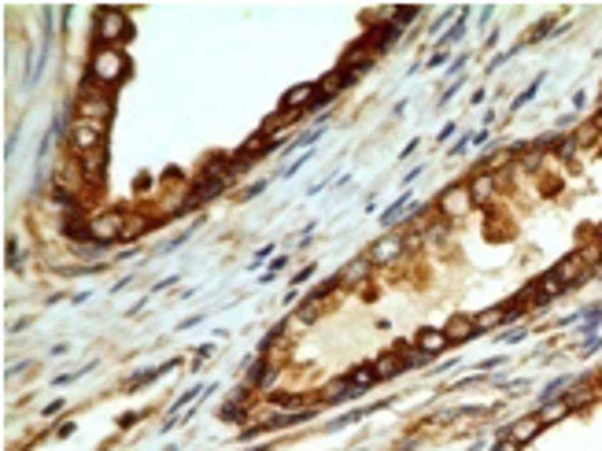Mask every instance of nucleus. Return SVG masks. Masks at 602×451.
<instances>
[{
    "instance_id": "1",
    "label": "nucleus",
    "mask_w": 602,
    "mask_h": 451,
    "mask_svg": "<svg viewBox=\"0 0 602 451\" xmlns=\"http://www.w3.org/2000/svg\"><path fill=\"white\" fill-rule=\"evenodd\" d=\"M111 111H115L111 96L100 93V89H96V81L85 78V89H81V96H78V119H81V122H104V126H107Z\"/></svg>"
},
{
    "instance_id": "2",
    "label": "nucleus",
    "mask_w": 602,
    "mask_h": 451,
    "mask_svg": "<svg viewBox=\"0 0 602 451\" xmlns=\"http://www.w3.org/2000/svg\"><path fill=\"white\" fill-rule=\"evenodd\" d=\"M122 74H126V59L115 49H100L89 63V81H96V85H119Z\"/></svg>"
},
{
    "instance_id": "3",
    "label": "nucleus",
    "mask_w": 602,
    "mask_h": 451,
    "mask_svg": "<svg viewBox=\"0 0 602 451\" xmlns=\"http://www.w3.org/2000/svg\"><path fill=\"white\" fill-rule=\"evenodd\" d=\"M126 222L130 219H126L122 211H104V214H96V219H89V237L96 244H111L126 233Z\"/></svg>"
},
{
    "instance_id": "4",
    "label": "nucleus",
    "mask_w": 602,
    "mask_h": 451,
    "mask_svg": "<svg viewBox=\"0 0 602 451\" xmlns=\"http://www.w3.org/2000/svg\"><path fill=\"white\" fill-rule=\"evenodd\" d=\"M126 34H130V19H126L119 8H104V11L96 15V37L104 41L107 49L119 45Z\"/></svg>"
},
{
    "instance_id": "5",
    "label": "nucleus",
    "mask_w": 602,
    "mask_h": 451,
    "mask_svg": "<svg viewBox=\"0 0 602 451\" xmlns=\"http://www.w3.org/2000/svg\"><path fill=\"white\" fill-rule=\"evenodd\" d=\"M104 130H107L104 122H81V119H78L74 134H71V148H74L78 156H89V152H96V148H100V141H104Z\"/></svg>"
},
{
    "instance_id": "6",
    "label": "nucleus",
    "mask_w": 602,
    "mask_h": 451,
    "mask_svg": "<svg viewBox=\"0 0 602 451\" xmlns=\"http://www.w3.org/2000/svg\"><path fill=\"white\" fill-rule=\"evenodd\" d=\"M469 207H473V200H469V189H466V185H451V189H443L440 211L447 214V219H462Z\"/></svg>"
},
{
    "instance_id": "7",
    "label": "nucleus",
    "mask_w": 602,
    "mask_h": 451,
    "mask_svg": "<svg viewBox=\"0 0 602 451\" xmlns=\"http://www.w3.org/2000/svg\"><path fill=\"white\" fill-rule=\"evenodd\" d=\"M551 274H554V277H558V282H562V285H580V282H584V277H591V267H588L584 259H580V255H566V259L558 263V267H554Z\"/></svg>"
},
{
    "instance_id": "8",
    "label": "nucleus",
    "mask_w": 602,
    "mask_h": 451,
    "mask_svg": "<svg viewBox=\"0 0 602 451\" xmlns=\"http://www.w3.org/2000/svg\"><path fill=\"white\" fill-rule=\"evenodd\" d=\"M403 248H406V241L399 237V233H388V237H381L373 248H370V263L377 267V263H396L399 255H403Z\"/></svg>"
},
{
    "instance_id": "9",
    "label": "nucleus",
    "mask_w": 602,
    "mask_h": 451,
    "mask_svg": "<svg viewBox=\"0 0 602 451\" xmlns=\"http://www.w3.org/2000/svg\"><path fill=\"white\" fill-rule=\"evenodd\" d=\"M443 333H447L451 345H466V340H469V337H477L481 329H477V322H473L469 314H455V318H451L447 326H443Z\"/></svg>"
},
{
    "instance_id": "10",
    "label": "nucleus",
    "mask_w": 602,
    "mask_h": 451,
    "mask_svg": "<svg viewBox=\"0 0 602 451\" xmlns=\"http://www.w3.org/2000/svg\"><path fill=\"white\" fill-rule=\"evenodd\" d=\"M370 255H358V259H351L348 267L340 270V277H336V285H358V282H366V274H370Z\"/></svg>"
},
{
    "instance_id": "11",
    "label": "nucleus",
    "mask_w": 602,
    "mask_h": 451,
    "mask_svg": "<svg viewBox=\"0 0 602 451\" xmlns=\"http://www.w3.org/2000/svg\"><path fill=\"white\" fill-rule=\"evenodd\" d=\"M466 189H469V200L473 204H488L491 197H496V174H484V170H481V174L473 178Z\"/></svg>"
},
{
    "instance_id": "12",
    "label": "nucleus",
    "mask_w": 602,
    "mask_h": 451,
    "mask_svg": "<svg viewBox=\"0 0 602 451\" xmlns=\"http://www.w3.org/2000/svg\"><path fill=\"white\" fill-rule=\"evenodd\" d=\"M540 429H543V422H540V415H528V418H518V422H513L510 425V440L513 444H528L536 433H540Z\"/></svg>"
},
{
    "instance_id": "13",
    "label": "nucleus",
    "mask_w": 602,
    "mask_h": 451,
    "mask_svg": "<svg viewBox=\"0 0 602 451\" xmlns=\"http://www.w3.org/2000/svg\"><path fill=\"white\" fill-rule=\"evenodd\" d=\"M414 345H418V348H421L428 359H433V355H440V352L451 345V340H447V333H443V329H421Z\"/></svg>"
},
{
    "instance_id": "14",
    "label": "nucleus",
    "mask_w": 602,
    "mask_h": 451,
    "mask_svg": "<svg viewBox=\"0 0 602 451\" xmlns=\"http://www.w3.org/2000/svg\"><path fill=\"white\" fill-rule=\"evenodd\" d=\"M318 100V85H296V89H289L285 93V107L289 111H299V107H307V104H314Z\"/></svg>"
},
{
    "instance_id": "15",
    "label": "nucleus",
    "mask_w": 602,
    "mask_h": 451,
    "mask_svg": "<svg viewBox=\"0 0 602 451\" xmlns=\"http://www.w3.org/2000/svg\"><path fill=\"white\" fill-rule=\"evenodd\" d=\"M355 78L348 74V71H333V74H326V78H321L318 81V96L321 100H329V96H336L340 89H343V85H351Z\"/></svg>"
},
{
    "instance_id": "16",
    "label": "nucleus",
    "mask_w": 602,
    "mask_h": 451,
    "mask_svg": "<svg viewBox=\"0 0 602 451\" xmlns=\"http://www.w3.org/2000/svg\"><path fill=\"white\" fill-rule=\"evenodd\" d=\"M399 370H403V359H399L396 352H384V355H377V359H373V374H377V381L396 377Z\"/></svg>"
},
{
    "instance_id": "17",
    "label": "nucleus",
    "mask_w": 602,
    "mask_h": 451,
    "mask_svg": "<svg viewBox=\"0 0 602 451\" xmlns=\"http://www.w3.org/2000/svg\"><path fill=\"white\" fill-rule=\"evenodd\" d=\"M562 400L569 403V411H573V407H584V403H591V400H595V389H591L588 381H580V385H569V392H566Z\"/></svg>"
},
{
    "instance_id": "18",
    "label": "nucleus",
    "mask_w": 602,
    "mask_h": 451,
    "mask_svg": "<svg viewBox=\"0 0 602 451\" xmlns=\"http://www.w3.org/2000/svg\"><path fill=\"white\" fill-rule=\"evenodd\" d=\"M566 415H569V403H566V400H551V403H543V407H540V422H543V425L562 422Z\"/></svg>"
},
{
    "instance_id": "19",
    "label": "nucleus",
    "mask_w": 602,
    "mask_h": 451,
    "mask_svg": "<svg viewBox=\"0 0 602 451\" xmlns=\"http://www.w3.org/2000/svg\"><path fill=\"white\" fill-rule=\"evenodd\" d=\"M506 318H510V304H506V307H491V311L477 314L473 322H477V329H496L499 322H506Z\"/></svg>"
},
{
    "instance_id": "20",
    "label": "nucleus",
    "mask_w": 602,
    "mask_h": 451,
    "mask_svg": "<svg viewBox=\"0 0 602 451\" xmlns=\"http://www.w3.org/2000/svg\"><path fill=\"white\" fill-rule=\"evenodd\" d=\"M351 392H362V389H370V385H377V374H373V367H358V370H351Z\"/></svg>"
},
{
    "instance_id": "21",
    "label": "nucleus",
    "mask_w": 602,
    "mask_h": 451,
    "mask_svg": "<svg viewBox=\"0 0 602 451\" xmlns=\"http://www.w3.org/2000/svg\"><path fill=\"white\" fill-rule=\"evenodd\" d=\"M521 152V148H503V152H496V156H488L484 163H481V170H484V174H496V170L503 167V163H510L513 156H518Z\"/></svg>"
},
{
    "instance_id": "22",
    "label": "nucleus",
    "mask_w": 602,
    "mask_h": 451,
    "mask_svg": "<svg viewBox=\"0 0 602 451\" xmlns=\"http://www.w3.org/2000/svg\"><path fill=\"white\" fill-rule=\"evenodd\" d=\"M81 170H85V178H89V182H96V174L104 170V148H96V152H89V156H81Z\"/></svg>"
},
{
    "instance_id": "23",
    "label": "nucleus",
    "mask_w": 602,
    "mask_h": 451,
    "mask_svg": "<svg viewBox=\"0 0 602 451\" xmlns=\"http://www.w3.org/2000/svg\"><path fill=\"white\" fill-rule=\"evenodd\" d=\"M399 352H403V367H421V362H428V355H425L418 345H414V348H411V345H399Z\"/></svg>"
},
{
    "instance_id": "24",
    "label": "nucleus",
    "mask_w": 602,
    "mask_h": 451,
    "mask_svg": "<svg viewBox=\"0 0 602 451\" xmlns=\"http://www.w3.org/2000/svg\"><path fill=\"white\" fill-rule=\"evenodd\" d=\"M536 285H540L543 299H554L558 292H562V289H566V285H562V282H558V277H554V274H543V277H540V282H536Z\"/></svg>"
},
{
    "instance_id": "25",
    "label": "nucleus",
    "mask_w": 602,
    "mask_h": 451,
    "mask_svg": "<svg viewBox=\"0 0 602 451\" xmlns=\"http://www.w3.org/2000/svg\"><path fill=\"white\" fill-rule=\"evenodd\" d=\"M343 396H351V381H333L326 392H321V400H343Z\"/></svg>"
},
{
    "instance_id": "26",
    "label": "nucleus",
    "mask_w": 602,
    "mask_h": 451,
    "mask_svg": "<svg viewBox=\"0 0 602 451\" xmlns=\"http://www.w3.org/2000/svg\"><path fill=\"white\" fill-rule=\"evenodd\" d=\"M595 134H598V122L584 126V130H580V134L573 137V141H576V148H580V144H591V141H595Z\"/></svg>"
},
{
    "instance_id": "27",
    "label": "nucleus",
    "mask_w": 602,
    "mask_h": 451,
    "mask_svg": "<svg viewBox=\"0 0 602 451\" xmlns=\"http://www.w3.org/2000/svg\"><path fill=\"white\" fill-rule=\"evenodd\" d=\"M144 229H148V219H130V222H126L122 237H137V233H144Z\"/></svg>"
},
{
    "instance_id": "28",
    "label": "nucleus",
    "mask_w": 602,
    "mask_h": 451,
    "mask_svg": "<svg viewBox=\"0 0 602 451\" xmlns=\"http://www.w3.org/2000/svg\"><path fill=\"white\" fill-rule=\"evenodd\" d=\"M496 451H521V444H513V440L506 437V440H499V444H496Z\"/></svg>"
},
{
    "instance_id": "29",
    "label": "nucleus",
    "mask_w": 602,
    "mask_h": 451,
    "mask_svg": "<svg viewBox=\"0 0 602 451\" xmlns=\"http://www.w3.org/2000/svg\"><path fill=\"white\" fill-rule=\"evenodd\" d=\"M525 167H528V170H536V167H540V148H536V152H528V156H525Z\"/></svg>"
}]
</instances>
